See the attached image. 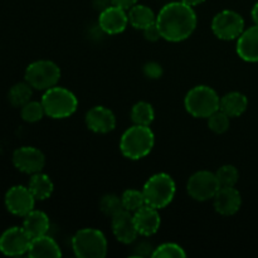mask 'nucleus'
I'll use <instances>...</instances> for the list:
<instances>
[{
  "label": "nucleus",
  "instance_id": "nucleus-1",
  "mask_svg": "<svg viewBox=\"0 0 258 258\" xmlns=\"http://www.w3.org/2000/svg\"><path fill=\"white\" fill-rule=\"evenodd\" d=\"M197 23L196 10L180 0L165 4L156 15V25L161 38L171 43L188 39L196 30Z\"/></svg>",
  "mask_w": 258,
  "mask_h": 258
},
{
  "label": "nucleus",
  "instance_id": "nucleus-25",
  "mask_svg": "<svg viewBox=\"0 0 258 258\" xmlns=\"http://www.w3.org/2000/svg\"><path fill=\"white\" fill-rule=\"evenodd\" d=\"M33 90L34 88L24 81V82H18L14 86H12L8 92V100H9L10 105L14 107H23L25 103L29 102L32 100Z\"/></svg>",
  "mask_w": 258,
  "mask_h": 258
},
{
  "label": "nucleus",
  "instance_id": "nucleus-5",
  "mask_svg": "<svg viewBox=\"0 0 258 258\" xmlns=\"http://www.w3.org/2000/svg\"><path fill=\"white\" fill-rule=\"evenodd\" d=\"M143 193L148 206L163 209L173 202L176 193V184L169 174H154L144 184Z\"/></svg>",
  "mask_w": 258,
  "mask_h": 258
},
{
  "label": "nucleus",
  "instance_id": "nucleus-4",
  "mask_svg": "<svg viewBox=\"0 0 258 258\" xmlns=\"http://www.w3.org/2000/svg\"><path fill=\"white\" fill-rule=\"evenodd\" d=\"M221 97L214 88L199 85L188 91L184 98V106L189 115L196 118H208L219 110Z\"/></svg>",
  "mask_w": 258,
  "mask_h": 258
},
{
  "label": "nucleus",
  "instance_id": "nucleus-24",
  "mask_svg": "<svg viewBox=\"0 0 258 258\" xmlns=\"http://www.w3.org/2000/svg\"><path fill=\"white\" fill-rule=\"evenodd\" d=\"M130 117L134 125L150 126L155 118V111L151 103L146 101H139L131 108Z\"/></svg>",
  "mask_w": 258,
  "mask_h": 258
},
{
  "label": "nucleus",
  "instance_id": "nucleus-23",
  "mask_svg": "<svg viewBox=\"0 0 258 258\" xmlns=\"http://www.w3.org/2000/svg\"><path fill=\"white\" fill-rule=\"evenodd\" d=\"M28 188L37 201H45V199L52 197L53 190H54V184L47 174L40 171V173H35L30 176Z\"/></svg>",
  "mask_w": 258,
  "mask_h": 258
},
{
  "label": "nucleus",
  "instance_id": "nucleus-15",
  "mask_svg": "<svg viewBox=\"0 0 258 258\" xmlns=\"http://www.w3.org/2000/svg\"><path fill=\"white\" fill-rule=\"evenodd\" d=\"M85 122L88 130L95 134H108L115 130L116 116L110 108L105 106H95L90 108L85 116Z\"/></svg>",
  "mask_w": 258,
  "mask_h": 258
},
{
  "label": "nucleus",
  "instance_id": "nucleus-10",
  "mask_svg": "<svg viewBox=\"0 0 258 258\" xmlns=\"http://www.w3.org/2000/svg\"><path fill=\"white\" fill-rule=\"evenodd\" d=\"M37 199L28 186L14 185L8 189L4 197V203L8 212L18 217H25L34 209Z\"/></svg>",
  "mask_w": 258,
  "mask_h": 258
},
{
  "label": "nucleus",
  "instance_id": "nucleus-29",
  "mask_svg": "<svg viewBox=\"0 0 258 258\" xmlns=\"http://www.w3.org/2000/svg\"><path fill=\"white\" fill-rule=\"evenodd\" d=\"M154 258H184L186 257V252L179 244L173 243V242H166V243L160 244L156 248H154L153 256Z\"/></svg>",
  "mask_w": 258,
  "mask_h": 258
},
{
  "label": "nucleus",
  "instance_id": "nucleus-30",
  "mask_svg": "<svg viewBox=\"0 0 258 258\" xmlns=\"http://www.w3.org/2000/svg\"><path fill=\"white\" fill-rule=\"evenodd\" d=\"M122 201L121 197L116 194H105L100 201V211L105 214L106 217H112L120 211H122Z\"/></svg>",
  "mask_w": 258,
  "mask_h": 258
},
{
  "label": "nucleus",
  "instance_id": "nucleus-17",
  "mask_svg": "<svg viewBox=\"0 0 258 258\" xmlns=\"http://www.w3.org/2000/svg\"><path fill=\"white\" fill-rule=\"evenodd\" d=\"M134 222H135L136 229L139 236L150 237L154 236L159 231L161 226V218L159 214V209L145 204L133 213Z\"/></svg>",
  "mask_w": 258,
  "mask_h": 258
},
{
  "label": "nucleus",
  "instance_id": "nucleus-13",
  "mask_svg": "<svg viewBox=\"0 0 258 258\" xmlns=\"http://www.w3.org/2000/svg\"><path fill=\"white\" fill-rule=\"evenodd\" d=\"M128 25L127 10L116 5H110L105 10L100 12L98 27L103 33L108 35H116L122 33Z\"/></svg>",
  "mask_w": 258,
  "mask_h": 258
},
{
  "label": "nucleus",
  "instance_id": "nucleus-8",
  "mask_svg": "<svg viewBox=\"0 0 258 258\" xmlns=\"http://www.w3.org/2000/svg\"><path fill=\"white\" fill-rule=\"evenodd\" d=\"M212 32L221 40L238 39L244 30V19L234 10H222L212 20Z\"/></svg>",
  "mask_w": 258,
  "mask_h": 258
},
{
  "label": "nucleus",
  "instance_id": "nucleus-26",
  "mask_svg": "<svg viewBox=\"0 0 258 258\" xmlns=\"http://www.w3.org/2000/svg\"><path fill=\"white\" fill-rule=\"evenodd\" d=\"M45 115L42 101H32L20 107V116L25 122L34 123L42 120Z\"/></svg>",
  "mask_w": 258,
  "mask_h": 258
},
{
  "label": "nucleus",
  "instance_id": "nucleus-27",
  "mask_svg": "<svg viewBox=\"0 0 258 258\" xmlns=\"http://www.w3.org/2000/svg\"><path fill=\"white\" fill-rule=\"evenodd\" d=\"M121 201H122L123 209L131 212H136L146 204L145 197H144L143 190H138V189H127L121 196Z\"/></svg>",
  "mask_w": 258,
  "mask_h": 258
},
{
  "label": "nucleus",
  "instance_id": "nucleus-21",
  "mask_svg": "<svg viewBox=\"0 0 258 258\" xmlns=\"http://www.w3.org/2000/svg\"><path fill=\"white\" fill-rule=\"evenodd\" d=\"M248 107V98L241 92H228L221 97L219 110L226 112L229 117H238L243 115Z\"/></svg>",
  "mask_w": 258,
  "mask_h": 258
},
{
  "label": "nucleus",
  "instance_id": "nucleus-12",
  "mask_svg": "<svg viewBox=\"0 0 258 258\" xmlns=\"http://www.w3.org/2000/svg\"><path fill=\"white\" fill-rule=\"evenodd\" d=\"M13 164L19 171L33 175L44 169L45 156L34 146H22L13 153Z\"/></svg>",
  "mask_w": 258,
  "mask_h": 258
},
{
  "label": "nucleus",
  "instance_id": "nucleus-19",
  "mask_svg": "<svg viewBox=\"0 0 258 258\" xmlns=\"http://www.w3.org/2000/svg\"><path fill=\"white\" fill-rule=\"evenodd\" d=\"M28 256L30 258H58L62 256V251L57 242L45 234L32 239Z\"/></svg>",
  "mask_w": 258,
  "mask_h": 258
},
{
  "label": "nucleus",
  "instance_id": "nucleus-11",
  "mask_svg": "<svg viewBox=\"0 0 258 258\" xmlns=\"http://www.w3.org/2000/svg\"><path fill=\"white\" fill-rule=\"evenodd\" d=\"M32 238L23 227H10L0 236V252L5 256L15 257L28 253Z\"/></svg>",
  "mask_w": 258,
  "mask_h": 258
},
{
  "label": "nucleus",
  "instance_id": "nucleus-28",
  "mask_svg": "<svg viewBox=\"0 0 258 258\" xmlns=\"http://www.w3.org/2000/svg\"><path fill=\"white\" fill-rule=\"evenodd\" d=\"M216 176L221 186H236V184L238 183L239 173L236 166L226 164L218 168V170L216 171Z\"/></svg>",
  "mask_w": 258,
  "mask_h": 258
},
{
  "label": "nucleus",
  "instance_id": "nucleus-22",
  "mask_svg": "<svg viewBox=\"0 0 258 258\" xmlns=\"http://www.w3.org/2000/svg\"><path fill=\"white\" fill-rule=\"evenodd\" d=\"M128 24L135 29H145L149 25L156 23V15L149 7L143 4H135L127 10Z\"/></svg>",
  "mask_w": 258,
  "mask_h": 258
},
{
  "label": "nucleus",
  "instance_id": "nucleus-38",
  "mask_svg": "<svg viewBox=\"0 0 258 258\" xmlns=\"http://www.w3.org/2000/svg\"><path fill=\"white\" fill-rule=\"evenodd\" d=\"M180 2L185 3V4L190 5V7H197V5H201L202 3H204L206 0H180Z\"/></svg>",
  "mask_w": 258,
  "mask_h": 258
},
{
  "label": "nucleus",
  "instance_id": "nucleus-9",
  "mask_svg": "<svg viewBox=\"0 0 258 258\" xmlns=\"http://www.w3.org/2000/svg\"><path fill=\"white\" fill-rule=\"evenodd\" d=\"M218 180L216 173L209 170H199L194 173L186 183V191L189 197L197 202H207L214 198L219 190Z\"/></svg>",
  "mask_w": 258,
  "mask_h": 258
},
{
  "label": "nucleus",
  "instance_id": "nucleus-31",
  "mask_svg": "<svg viewBox=\"0 0 258 258\" xmlns=\"http://www.w3.org/2000/svg\"><path fill=\"white\" fill-rule=\"evenodd\" d=\"M207 120H208L209 130L213 131L214 134H224L226 131H228L229 126H231V117L222 110L212 113Z\"/></svg>",
  "mask_w": 258,
  "mask_h": 258
},
{
  "label": "nucleus",
  "instance_id": "nucleus-34",
  "mask_svg": "<svg viewBox=\"0 0 258 258\" xmlns=\"http://www.w3.org/2000/svg\"><path fill=\"white\" fill-rule=\"evenodd\" d=\"M150 248H151L150 244H148V243H145V242H143V243H140L138 247H136V252L133 254V256H136V257L153 256V252L150 251Z\"/></svg>",
  "mask_w": 258,
  "mask_h": 258
},
{
  "label": "nucleus",
  "instance_id": "nucleus-32",
  "mask_svg": "<svg viewBox=\"0 0 258 258\" xmlns=\"http://www.w3.org/2000/svg\"><path fill=\"white\" fill-rule=\"evenodd\" d=\"M144 75L150 80H159L163 76V67L158 62H148L144 64Z\"/></svg>",
  "mask_w": 258,
  "mask_h": 258
},
{
  "label": "nucleus",
  "instance_id": "nucleus-37",
  "mask_svg": "<svg viewBox=\"0 0 258 258\" xmlns=\"http://www.w3.org/2000/svg\"><path fill=\"white\" fill-rule=\"evenodd\" d=\"M251 17H252V20L254 22V24L258 25V2L253 5V8H252Z\"/></svg>",
  "mask_w": 258,
  "mask_h": 258
},
{
  "label": "nucleus",
  "instance_id": "nucleus-36",
  "mask_svg": "<svg viewBox=\"0 0 258 258\" xmlns=\"http://www.w3.org/2000/svg\"><path fill=\"white\" fill-rule=\"evenodd\" d=\"M110 5H112L111 0H93V7H95V9L100 10V12L105 10Z\"/></svg>",
  "mask_w": 258,
  "mask_h": 258
},
{
  "label": "nucleus",
  "instance_id": "nucleus-3",
  "mask_svg": "<svg viewBox=\"0 0 258 258\" xmlns=\"http://www.w3.org/2000/svg\"><path fill=\"white\" fill-rule=\"evenodd\" d=\"M40 101L44 107L45 116L54 120L71 117L78 107V100L75 93L58 85L44 91Z\"/></svg>",
  "mask_w": 258,
  "mask_h": 258
},
{
  "label": "nucleus",
  "instance_id": "nucleus-2",
  "mask_svg": "<svg viewBox=\"0 0 258 258\" xmlns=\"http://www.w3.org/2000/svg\"><path fill=\"white\" fill-rule=\"evenodd\" d=\"M155 135L150 126L133 125L120 139V151L128 160H140L153 150Z\"/></svg>",
  "mask_w": 258,
  "mask_h": 258
},
{
  "label": "nucleus",
  "instance_id": "nucleus-6",
  "mask_svg": "<svg viewBox=\"0 0 258 258\" xmlns=\"http://www.w3.org/2000/svg\"><path fill=\"white\" fill-rule=\"evenodd\" d=\"M71 244L78 258H103L107 254V238L100 229H80L72 237Z\"/></svg>",
  "mask_w": 258,
  "mask_h": 258
},
{
  "label": "nucleus",
  "instance_id": "nucleus-7",
  "mask_svg": "<svg viewBox=\"0 0 258 258\" xmlns=\"http://www.w3.org/2000/svg\"><path fill=\"white\" fill-rule=\"evenodd\" d=\"M60 75V68L57 63L53 60L39 59L28 66L24 78L34 90L47 91L58 85Z\"/></svg>",
  "mask_w": 258,
  "mask_h": 258
},
{
  "label": "nucleus",
  "instance_id": "nucleus-16",
  "mask_svg": "<svg viewBox=\"0 0 258 258\" xmlns=\"http://www.w3.org/2000/svg\"><path fill=\"white\" fill-rule=\"evenodd\" d=\"M212 201L217 213L224 217L234 216L242 206L241 193L234 186H221Z\"/></svg>",
  "mask_w": 258,
  "mask_h": 258
},
{
  "label": "nucleus",
  "instance_id": "nucleus-33",
  "mask_svg": "<svg viewBox=\"0 0 258 258\" xmlns=\"http://www.w3.org/2000/svg\"><path fill=\"white\" fill-rule=\"evenodd\" d=\"M143 33L145 39L149 40V42H156V40H159L161 38L160 30H159L156 23H154V24L149 25L145 29H143Z\"/></svg>",
  "mask_w": 258,
  "mask_h": 258
},
{
  "label": "nucleus",
  "instance_id": "nucleus-18",
  "mask_svg": "<svg viewBox=\"0 0 258 258\" xmlns=\"http://www.w3.org/2000/svg\"><path fill=\"white\" fill-rule=\"evenodd\" d=\"M236 50L241 59L249 63L258 62V25L243 30L237 39Z\"/></svg>",
  "mask_w": 258,
  "mask_h": 258
},
{
  "label": "nucleus",
  "instance_id": "nucleus-35",
  "mask_svg": "<svg viewBox=\"0 0 258 258\" xmlns=\"http://www.w3.org/2000/svg\"><path fill=\"white\" fill-rule=\"evenodd\" d=\"M139 0H111L112 5H116V7H120L122 9L128 10L130 8H133L134 5L138 4Z\"/></svg>",
  "mask_w": 258,
  "mask_h": 258
},
{
  "label": "nucleus",
  "instance_id": "nucleus-14",
  "mask_svg": "<svg viewBox=\"0 0 258 258\" xmlns=\"http://www.w3.org/2000/svg\"><path fill=\"white\" fill-rule=\"evenodd\" d=\"M111 228L115 238L123 244H131L139 237L133 213L126 209L111 217Z\"/></svg>",
  "mask_w": 258,
  "mask_h": 258
},
{
  "label": "nucleus",
  "instance_id": "nucleus-20",
  "mask_svg": "<svg viewBox=\"0 0 258 258\" xmlns=\"http://www.w3.org/2000/svg\"><path fill=\"white\" fill-rule=\"evenodd\" d=\"M23 218H24V221H23L22 227L29 234V237L32 239L37 238V237L45 236L48 233V231H49L50 222L44 212L33 209L32 212H29Z\"/></svg>",
  "mask_w": 258,
  "mask_h": 258
}]
</instances>
